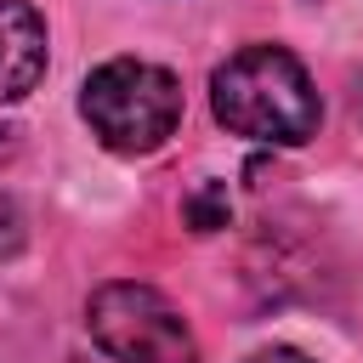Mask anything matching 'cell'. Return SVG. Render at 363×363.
<instances>
[{
    "label": "cell",
    "mask_w": 363,
    "mask_h": 363,
    "mask_svg": "<svg viewBox=\"0 0 363 363\" xmlns=\"http://www.w3.org/2000/svg\"><path fill=\"white\" fill-rule=\"evenodd\" d=\"M210 113L261 147H301L318 136L323 102L312 74L284 45H244L210 74Z\"/></svg>",
    "instance_id": "cell-1"
},
{
    "label": "cell",
    "mask_w": 363,
    "mask_h": 363,
    "mask_svg": "<svg viewBox=\"0 0 363 363\" xmlns=\"http://www.w3.org/2000/svg\"><path fill=\"white\" fill-rule=\"evenodd\" d=\"M357 119H363V79H357Z\"/></svg>",
    "instance_id": "cell-8"
},
{
    "label": "cell",
    "mask_w": 363,
    "mask_h": 363,
    "mask_svg": "<svg viewBox=\"0 0 363 363\" xmlns=\"http://www.w3.org/2000/svg\"><path fill=\"white\" fill-rule=\"evenodd\" d=\"M45 74V17L28 0H0V102H17Z\"/></svg>",
    "instance_id": "cell-4"
},
{
    "label": "cell",
    "mask_w": 363,
    "mask_h": 363,
    "mask_svg": "<svg viewBox=\"0 0 363 363\" xmlns=\"http://www.w3.org/2000/svg\"><path fill=\"white\" fill-rule=\"evenodd\" d=\"M227 216H233V204H227V187H221V182H204V187L187 199V221H193L199 233L227 227Z\"/></svg>",
    "instance_id": "cell-5"
},
{
    "label": "cell",
    "mask_w": 363,
    "mask_h": 363,
    "mask_svg": "<svg viewBox=\"0 0 363 363\" xmlns=\"http://www.w3.org/2000/svg\"><path fill=\"white\" fill-rule=\"evenodd\" d=\"M85 329L113 363H199L187 318L153 284H130V278L102 284L85 306Z\"/></svg>",
    "instance_id": "cell-3"
},
{
    "label": "cell",
    "mask_w": 363,
    "mask_h": 363,
    "mask_svg": "<svg viewBox=\"0 0 363 363\" xmlns=\"http://www.w3.org/2000/svg\"><path fill=\"white\" fill-rule=\"evenodd\" d=\"M250 363H312L306 352H295V346H267V352H255Z\"/></svg>",
    "instance_id": "cell-7"
},
{
    "label": "cell",
    "mask_w": 363,
    "mask_h": 363,
    "mask_svg": "<svg viewBox=\"0 0 363 363\" xmlns=\"http://www.w3.org/2000/svg\"><path fill=\"white\" fill-rule=\"evenodd\" d=\"M79 113L108 153H153L182 125V85L147 57H108L79 85Z\"/></svg>",
    "instance_id": "cell-2"
},
{
    "label": "cell",
    "mask_w": 363,
    "mask_h": 363,
    "mask_svg": "<svg viewBox=\"0 0 363 363\" xmlns=\"http://www.w3.org/2000/svg\"><path fill=\"white\" fill-rule=\"evenodd\" d=\"M23 210L11 204V193H0V261H11L17 250H23Z\"/></svg>",
    "instance_id": "cell-6"
}]
</instances>
